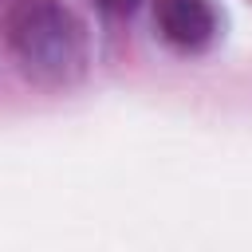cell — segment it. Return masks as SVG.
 Returning a JSON list of instances; mask_svg holds the SVG:
<instances>
[{
    "label": "cell",
    "mask_w": 252,
    "mask_h": 252,
    "mask_svg": "<svg viewBox=\"0 0 252 252\" xmlns=\"http://www.w3.org/2000/svg\"><path fill=\"white\" fill-rule=\"evenodd\" d=\"M8 51L28 83L71 91L91 71V32L63 0H16L8 12Z\"/></svg>",
    "instance_id": "6da1fadb"
},
{
    "label": "cell",
    "mask_w": 252,
    "mask_h": 252,
    "mask_svg": "<svg viewBox=\"0 0 252 252\" xmlns=\"http://www.w3.org/2000/svg\"><path fill=\"white\" fill-rule=\"evenodd\" d=\"M154 24L177 51H205L220 32L213 0H154Z\"/></svg>",
    "instance_id": "7a4b0ae2"
},
{
    "label": "cell",
    "mask_w": 252,
    "mask_h": 252,
    "mask_svg": "<svg viewBox=\"0 0 252 252\" xmlns=\"http://www.w3.org/2000/svg\"><path fill=\"white\" fill-rule=\"evenodd\" d=\"M94 4H98L102 12H118V16H122V12H134L142 0H94Z\"/></svg>",
    "instance_id": "3957f363"
}]
</instances>
